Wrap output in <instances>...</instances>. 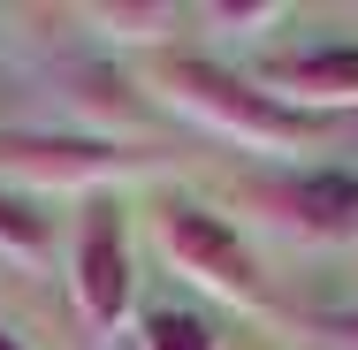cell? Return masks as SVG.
Segmentation results:
<instances>
[{"label":"cell","instance_id":"1","mask_svg":"<svg viewBox=\"0 0 358 350\" xmlns=\"http://www.w3.org/2000/svg\"><path fill=\"white\" fill-rule=\"evenodd\" d=\"M145 92H152L160 107H176L183 122L214 130L221 145H244V152H267V160L313 145V122H305V115L275 107L244 69H229L214 54H160L152 76H145Z\"/></svg>","mask_w":358,"mask_h":350},{"label":"cell","instance_id":"2","mask_svg":"<svg viewBox=\"0 0 358 350\" xmlns=\"http://www.w3.org/2000/svg\"><path fill=\"white\" fill-rule=\"evenodd\" d=\"M145 168H160V152H130L107 130H0L8 191H107Z\"/></svg>","mask_w":358,"mask_h":350},{"label":"cell","instance_id":"3","mask_svg":"<svg viewBox=\"0 0 358 350\" xmlns=\"http://www.w3.org/2000/svg\"><path fill=\"white\" fill-rule=\"evenodd\" d=\"M152 228H160V251L176 275H191L206 297L236 305V312H267V275H259L252 244L236 236V221H221L214 206H191V198H168L152 213Z\"/></svg>","mask_w":358,"mask_h":350},{"label":"cell","instance_id":"4","mask_svg":"<svg viewBox=\"0 0 358 350\" xmlns=\"http://www.w3.org/2000/svg\"><path fill=\"white\" fill-rule=\"evenodd\" d=\"M69 297L84 312L92 335H122L130 328V305H138V259H130V228L115 198H92L84 228L69 244Z\"/></svg>","mask_w":358,"mask_h":350},{"label":"cell","instance_id":"5","mask_svg":"<svg viewBox=\"0 0 358 350\" xmlns=\"http://www.w3.org/2000/svg\"><path fill=\"white\" fill-rule=\"evenodd\" d=\"M244 198L289 236L313 244H343L358 236V168H282V175H252Z\"/></svg>","mask_w":358,"mask_h":350},{"label":"cell","instance_id":"6","mask_svg":"<svg viewBox=\"0 0 358 350\" xmlns=\"http://www.w3.org/2000/svg\"><path fill=\"white\" fill-rule=\"evenodd\" d=\"M252 84L289 107V115H305V122H320V115H358V38H336V46H305V54H275V61H259Z\"/></svg>","mask_w":358,"mask_h":350},{"label":"cell","instance_id":"7","mask_svg":"<svg viewBox=\"0 0 358 350\" xmlns=\"http://www.w3.org/2000/svg\"><path fill=\"white\" fill-rule=\"evenodd\" d=\"M76 23L99 31L107 46H168V31H183L191 8L183 0H84Z\"/></svg>","mask_w":358,"mask_h":350},{"label":"cell","instance_id":"8","mask_svg":"<svg viewBox=\"0 0 358 350\" xmlns=\"http://www.w3.org/2000/svg\"><path fill=\"white\" fill-rule=\"evenodd\" d=\"M0 259H15V267H31V275L54 259L46 213L31 206V191H8V183H0Z\"/></svg>","mask_w":358,"mask_h":350},{"label":"cell","instance_id":"9","mask_svg":"<svg viewBox=\"0 0 358 350\" xmlns=\"http://www.w3.org/2000/svg\"><path fill=\"white\" fill-rule=\"evenodd\" d=\"M138 350H221V328L206 312H183V305H152L138 320Z\"/></svg>","mask_w":358,"mask_h":350},{"label":"cell","instance_id":"10","mask_svg":"<svg viewBox=\"0 0 358 350\" xmlns=\"http://www.w3.org/2000/svg\"><path fill=\"white\" fill-rule=\"evenodd\" d=\"M191 23L229 31V38H252V31L282 23V0H199V8H191Z\"/></svg>","mask_w":358,"mask_h":350},{"label":"cell","instance_id":"11","mask_svg":"<svg viewBox=\"0 0 358 350\" xmlns=\"http://www.w3.org/2000/svg\"><path fill=\"white\" fill-rule=\"evenodd\" d=\"M328 335H343V343H358V312H328Z\"/></svg>","mask_w":358,"mask_h":350},{"label":"cell","instance_id":"12","mask_svg":"<svg viewBox=\"0 0 358 350\" xmlns=\"http://www.w3.org/2000/svg\"><path fill=\"white\" fill-rule=\"evenodd\" d=\"M0 350H31V343H23V335H8V328H0Z\"/></svg>","mask_w":358,"mask_h":350}]
</instances>
